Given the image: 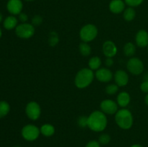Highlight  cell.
<instances>
[{"mask_svg":"<svg viewBox=\"0 0 148 147\" xmlns=\"http://www.w3.org/2000/svg\"><path fill=\"white\" fill-rule=\"evenodd\" d=\"M108 124L106 115L101 110L93 111L88 117V127L94 132H102Z\"/></svg>","mask_w":148,"mask_h":147,"instance_id":"obj_1","label":"cell"},{"mask_svg":"<svg viewBox=\"0 0 148 147\" xmlns=\"http://www.w3.org/2000/svg\"><path fill=\"white\" fill-rule=\"evenodd\" d=\"M95 77L93 71L89 68H83L77 73L75 78V84L79 89H85L90 85Z\"/></svg>","mask_w":148,"mask_h":147,"instance_id":"obj_2","label":"cell"},{"mask_svg":"<svg viewBox=\"0 0 148 147\" xmlns=\"http://www.w3.org/2000/svg\"><path fill=\"white\" fill-rule=\"evenodd\" d=\"M115 121L117 125L121 129H130L134 123L132 113L127 108L119 110L115 114Z\"/></svg>","mask_w":148,"mask_h":147,"instance_id":"obj_3","label":"cell"},{"mask_svg":"<svg viewBox=\"0 0 148 147\" xmlns=\"http://www.w3.org/2000/svg\"><path fill=\"white\" fill-rule=\"evenodd\" d=\"M98 30L96 26L92 24H88L84 25L79 31V37L85 43H89L95 40L98 35Z\"/></svg>","mask_w":148,"mask_h":147,"instance_id":"obj_4","label":"cell"},{"mask_svg":"<svg viewBox=\"0 0 148 147\" xmlns=\"http://www.w3.org/2000/svg\"><path fill=\"white\" fill-rule=\"evenodd\" d=\"M40 134V128L33 124L25 125L21 131V135L27 141H34L38 139Z\"/></svg>","mask_w":148,"mask_h":147,"instance_id":"obj_5","label":"cell"},{"mask_svg":"<svg viewBox=\"0 0 148 147\" xmlns=\"http://www.w3.org/2000/svg\"><path fill=\"white\" fill-rule=\"evenodd\" d=\"M15 33L20 38H30L35 33V26L27 22L21 23L16 27Z\"/></svg>","mask_w":148,"mask_h":147,"instance_id":"obj_6","label":"cell"},{"mask_svg":"<svg viewBox=\"0 0 148 147\" xmlns=\"http://www.w3.org/2000/svg\"><path fill=\"white\" fill-rule=\"evenodd\" d=\"M127 70L133 75H140L144 71V64L140 59L132 57L129 59L127 63Z\"/></svg>","mask_w":148,"mask_h":147,"instance_id":"obj_7","label":"cell"},{"mask_svg":"<svg viewBox=\"0 0 148 147\" xmlns=\"http://www.w3.org/2000/svg\"><path fill=\"white\" fill-rule=\"evenodd\" d=\"M25 113L31 120H37L41 114V109L38 103L35 101L28 102L25 107Z\"/></svg>","mask_w":148,"mask_h":147,"instance_id":"obj_8","label":"cell"},{"mask_svg":"<svg viewBox=\"0 0 148 147\" xmlns=\"http://www.w3.org/2000/svg\"><path fill=\"white\" fill-rule=\"evenodd\" d=\"M117 102L112 99H104L100 104L101 110L106 115H114L119 110Z\"/></svg>","mask_w":148,"mask_h":147,"instance_id":"obj_9","label":"cell"},{"mask_svg":"<svg viewBox=\"0 0 148 147\" xmlns=\"http://www.w3.org/2000/svg\"><path fill=\"white\" fill-rule=\"evenodd\" d=\"M95 76L99 82L106 83L112 80L114 74L108 68H100L95 73Z\"/></svg>","mask_w":148,"mask_h":147,"instance_id":"obj_10","label":"cell"},{"mask_svg":"<svg viewBox=\"0 0 148 147\" xmlns=\"http://www.w3.org/2000/svg\"><path fill=\"white\" fill-rule=\"evenodd\" d=\"M118 48L115 43L111 40H107L103 44V53L106 58H113L116 55Z\"/></svg>","mask_w":148,"mask_h":147,"instance_id":"obj_11","label":"cell"},{"mask_svg":"<svg viewBox=\"0 0 148 147\" xmlns=\"http://www.w3.org/2000/svg\"><path fill=\"white\" fill-rule=\"evenodd\" d=\"M23 7L21 0H9L7 4V10L13 15L20 14L23 10Z\"/></svg>","mask_w":148,"mask_h":147,"instance_id":"obj_12","label":"cell"},{"mask_svg":"<svg viewBox=\"0 0 148 147\" xmlns=\"http://www.w3.org/2000/svg\"><path fill=\"white\" fill-rule=\"evenodd\" d=\"M116 84L119 86H125L129 82V75L125 71L118 70L114 76Z\"/></svg>","mask_w":148,"mask_h":147,"instance_id":"obj_13","label":"cell"},{"mask_svg":"<svg viewBox=\"0 0 148 147\" xmlns=\"http://www.w3.org/2000/svg\"><path fill=\"white\" fill-rule=\"evenodd\" d=\"M136 45L140 48H145L148 46V33L145 30H140L135 36Z\"/></svg>","mask_w":148,"mask_h":147,"instance_id":"obj_14","label":"cell"},{"mask_svg":"<svg viewBox=\"0 0 148 147\" xmlns=\"http://www.w3.org/2000/svg\"><path fill=\"white\" fill-rule=\"evenodd\" d=\"M109 9L111 12L119 14L125 10V3L122 0H112L109 4Z\"/></svg>","mask_w":148,"mask_h":147,"instance_id":"obj_15","label":"cell"},{"mask_svg":"<svg viewBox=\"0 0 148 147\" xmlns=\"http://www.w3.org/2000/svg\"><path fill=\"white\" fill-rule=\"evenodd\" d=\"M131 101V97L128 92H121L118 95L116 98V102L121 108H124L129 105Z\"/></svg>","mask_w":148,"mask_h":147,"instance_id":"obj_16","label":"cell"},{"mask_svg":"<svg viewBox=\"0 0 148 147\" xmlns=\"http://www.w3.org/2000/svg\"><path fill=\"white\" fill-rule=\"evenodd\" d=\"M17 19L14 16H8L5 20H4L3 25L6 30H11L15 29L18 24H17Z\"/></svg>","mask_w":148,"mask_h":147,"instance_id":"obj_17","label":"cell"},{"mask_svg":"<svg viewBox=\"0 0 148 147\" xmlns=\"http://www.w3.org/2000/svg\"><path fill=\"white\" fill-rule=\"evenodd\" d=\"M40 134L45 137H51L55 133V128L53 125L49 123L43 124L40 128Z\"/></svg>","mask_w":148,"mask_h":147,"instance_id":"obj_18","label":"cell"},{"mask_svg":"<svg viewBox=\"0 0 148 147\" xmlns=\"http://www.w3.org/2000/svg\"><path fill=\"white\" fill-rule=\"evenodd\" d=\"M101 63H102V61H101V59L99 57L93 56V57H91L89 59L88 66H89V69H90L91 70L97 71L101 68Z\"/></svg>","mask_w":148,"mask_h":147,"instance_id":"obj_19","label":"cell"},{"mask_svg":"<svg viewBox=\"0 0 148 147\" xmlns=\"http://www.w3.org/2000/svg\"><path fill=\"white\" fill-rule=\"evenodd\" d=\"M136 53V46L134 43L129 42L124 46V53L127 57L132 58Z\"/></svg>","mask_w":148,"mask_h":147,"instance_id":"obj_20","label":"cell"},{"mask_svg":"<svg viewBox=\"0 0 148 147\" xmlns=\"http://www.w3.org/2000/svg\"><path fill=\"white\" fill-rule=\"evenodd\" d=\"M124 19L127 22H131L135 18L136 12L132 7H129L124 11Z\"/></svg>","mask_w":148,"mask_h":147,"instance_id":"obj_21","label":"cell"},{"mask_svg":"<svg viewBox=\"0 0 148 147\" xmlns=\"http://www.w3.org/2000/svg\"><path fill=\"white\" fill-rule=\"evenodd\" d=\"M79 53L83 56H88L91 53V47L88 43L82 42L79 46Z\"/></svg>","mask_w":148,"mask_h":147,"instance_id":"obj_22","label":"cell"},{"mask_svg":"<svg viewBox=\"0 0 148 147\" xmlns=\"http://www.w3.org/2000/svg\"><path fill=\"white\" fill-rule=\"evenodd\" d=\"M10 110V106L6 101H0V118L5 117Z\"/></svg>","mask_w":148,"mask_h":147,"instance_id":"obj_23","label":"cell"},{"mask_svg":"<svg viewBox=\"0 0 148 147\" xmlns=\"http://www.w3.org/2000/svg\"><path fill=\"white\" fill-rule=\"evenodd\" d=\"M119 87V86L117 84H108L107 85L106 87V92L109 95H115L116 93L118 92Z\"/></svg>","mask_w":148,"mask_h":147,"instance_id":"obj_24","label":"cell"},{"mask_svg":"<svg viewBox=\"0 0 148 147\" xmlns=\"http://www.w3.org/2000/svg\"><path fill=\"white\" fill-rule=\"evenodd\" d=\"M111 141V136L107 133L101 134L98 138V142L101 145H107Z\"/></svg>","mask_w":148,"mask_h":147,"instance_id":"obj_25","label":"cell"},{"mask_svg":"<svg viewBox=\"0 0 148 147\" xmlns=\"http://www.w3.org/2000/svg\"><path fill=\"white\" fill-rule=\"evenodd\" d=\"M50 37L49 39V43L51 46H55L59 42L58 35L55 33H51Z\"/></svg>","mask_w":148,"mask_h":147,"instance_id":"obj_26","label":"cell"},{"mask_svg":"<svg viewBox=\"0 0 148 147\" xmlns=\"http://www.w3.org/2000/svg\"><path fill=\"white\" fill-rule=\"evenodd\" d=\"M77 124L81 128L88 127V117L80 116L77 120Z\"/></svg>","mask_w":148,"mask_h":147,"instance_id":"obj_27","label":"cell"},{"mask_svg":"<svg viewBox=\"0 0 148 147\" xmlns=\"http://www.w3.org/2000/svg\"><path fill=\"white\" fill-rule=\"evenodd\" d=\"M125 3L130 7H137L143 3V0H124Z\"/></svg>","mask_w":148,"mask_h":147,"instance_id":"obj_28","label":"cell"},{"mask_svg":"<svg viewBox=\"0 0 148 147\" xmlns=\"http://www.w3.org/2000/svg\"><path fill=\"white\" fill-rule=\"evenodd\" d=\"M42 22H43V19H42V17L39 15H36L33 17V19H32L31 24L34 26H38V25H40V24L42 23Z\"/></svg>","mask_w":148,"mask_h":147,"instance_id":"obj_29","label":"cell"},{"mask_svg":"<svg viewBox=\"0 0 148 147\" xmlns=\"http://www.w3.org/2000/svg\"><path fill=\"white\" fill-rule=\"evenodd\" d=\"M85 147H101V144L98 142V141L92 140V141H90Z\"/></svg>","mask_w":148,"mask_h":147,"instance_id":"obj_30","label":"cell"},{"mask_svg":"<svg viewBox=\"0 0 148 147\" xmlns=\"http://www.w3.org/2000/svg\"><path fill=\"white\" fill-rule=\"evenodd\" d=\"M140 89L145 93L148 94V81L145 80L143 83L140 84Z\"/></svg>","mask_w":148,"mask_h":147,"instance_id":"obj_31","label":"cell"},{"mask_svg":"<svg viewBox=\"0 0 148 147\" xmlns=\"http://www.w3.org/2000/svg\"><path fill=\"white\" fill-rule=\"evenodd\" d=\"M19 20L22 22V23H25L28 20V17L25 13H20L19 14Z\"/></svg>","mask_w":148,"mask_h":147,"instance_id":"obj_32","label":"cell"},{"mask_svg":"<svg viewBox=\"0 0 148 147\" xmlns=\"http://www.w3.org/2000/svg\"><path fill=\"white\" fill-rule=\"evenodd\" d=\"M105 64L107 67H111L114 65V60H113V58H106L105 61Z\"/></svg>","mask_w":148,"mask_h":147,"instance_id":"obj_33","label":"cell"},{"mask_svg":"<svg viewBox=\"0 0 148 147\" xmlns=\"http://www.w3.org/2000/svg\"><path fill=\"white\" fill-rule=\"evenodd\" d=\"M130 147H143V146L140 145V144H133Z\"/></svg>","mask_w":148,"mask_h":147,"instance_id":"obj_34","label":"cell"},{"mask_svg":"<svg viewBox=\"0 0 148 147\" xmlns=\"http://www.w3.org/2000/svg\"><path fill=\"white\" fill-rule=\"evenodd\" d=\"M145 102L146 105L148 106V94L147 95L145 96Z\"/></svg>","mask_w":148,"mask_h":147,"instance_id":"obj_35","label":"cell"},{"mask_svg":"<svg viewBox=\"0 0 148 147\" xmlns=\"http://www.w3.org/2000/svg\"><path fill=\"white\" fill-rule=\"evenodd\" d=\"M2 19H3V17H2V14L0 13V23H1V22L2 21Z\"/></svg>","mask_w":148,"mask_h":147,"instance_id":"obj_36","label":"cell"},{"mask_svg":"<svg viewBox=\"0 0 148 147\" xmlns=\"http://www.w3.org/2000/svg\"><path fill=\"white\" fill-rule=\"evenodd\" d=\"M145 80H147L148 81V74H146L145 76Z\"/></svg>","mask_w":148,"mask_h":147,"instance_id":"obj_37","label":"cell"},{"mask_svg":"<svg viewBox=\"0 0 148 147\" xmlns=\"http://www.w3.org/2000/svg\"><path fill=\"white\" fill-rule=\"evenodd\" d=\"M1 35H2V32H1V28H0V38H1Z\"/></svg>","mask_w":148,"mask_h":147,"instance_id":"obj_38","label":"cell"},{"mask_svg":"<svg viewBox=\"0 0 148 147\" xmlns=\"http://www.w3.org/2000/svg\"><path fill=\"white\" fill-rule=\"evenodd\" d=\"M26 1H33V0H26Z\"/></svg>","mask_w":148,"mask_h":147,"instance_id":"obj_39","label":"cell"},{"mask_svg":"<svg viewBox=\"0 0 148 147\" xmlns=\"http://www.w3.org/2000/svg\"><path fill=\"white\" fill-rule=\"evenodd\" d=\"M14 147H21V146H14Z\"/></svg>","mask_w":148,"mask_h":147,"instance_id":"obj_40","label":"cell"},{"mask_svg":"<svg viewBox=\"0 0 148 147\" xmlns=\"http://www.w3.org/2000/svg\"><path fill=\"white\" fill-rule=\"evenodd\" d=\"M147 50H148V46H147Z\"/></svg>","mask_w":148,"mask_h":147,"instance_id":"obj_41","label":"cell"}]
</instances>
